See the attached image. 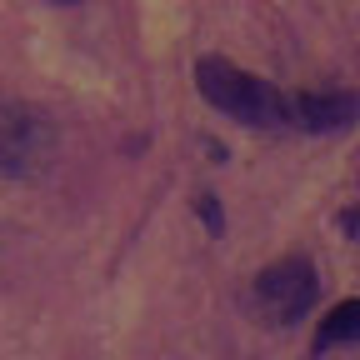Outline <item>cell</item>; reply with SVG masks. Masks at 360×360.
<instances>
[{"label": "cell", "instance_id": "1", "mask_svg": "<svg viewBox=\"0 0 360 360\" xmlns=\"http://www.w3.org/2000/svg\"><path fill=\"white\" fill-rule=\"evenodd\" d=\"M195 85H200V96L215 110L236 115L245 125H281L290 115V101L285 96H276L260 75H245V70H236L231 60H220V56L195 60Z\"/></svg>", "mask_w": 360, "mask_h": 360}, {"label": "cell", "instance_id": "7", "mask_svg": "<svg viewBox=\"0 0 360 360\" xmlns=\"http://www.w3.org/2000/svg\"><path fill=\"white\" fill-rule=\"evenodd\" d=\"M56 6H75V0H56Z\"/></svg>", "mask_w": 360, "mask_h": 360}, {"label": "cell", "instance_id": "3", "mask_svg": "<svg viewBox=\"0 0 360 360\" xmlns=\"http://www.w3.org/2000/svg\"><path fill=\"white\" fill-rule=\"evenodd\" d=\"M255 300H260V310L270 315V321H281V326L300 321V315L310 310V300H315V270H310V260L305 255H285L281 265L260 270Z\"/></svg>", "mask_w": 360, "mask_h": 360}, {"label": "cell", "instance_id": "4", "mask_svg": "<svg viewBox=\"0 0 360 360\" xmlns=\"http://www.w3.org/2000/svg\"><path fill=\"white\" fill-rule=\"evenodd\" d=\"M290 120L300 130H345L350 120H360V101L355 96H295L290 101Z\"/></svg>", "mask_w": 360, "mask_h": 360}, {"label": "cell", "instance_id": "2", "mask_svg": "<svg viewBox=\"0 0 360 360\" xmlns=\"http://www.w3.org/2000/svg\"><path fill=\"white\" fill-rule=\"evenodd\" d=\"M56 160V120L30 101L0 96V175H40Z\"/></svg>", "mask_w": 360, "mask_h": 360}, {"label": "cell", "instance_id": "5", "mask_svg": "<svg viewBox=\"0 0 360 360\" xmlns=\"http://www.w3.org/2000/svg\"><path fill=\"white\" fill-rule=\"evenodd\" d=\"M360 340V300H340L326 321H321V335H315V350L326 345H350Z\"/></svg>", "mask_w": 360, "mask_h": 360}, {"label": "cell", "instance_id": "6", "mask_svg": "<svg viewBox=\"0 0 360 360\" xmlns=\"http://www.w3.org/2000/svg\"><path fill=\"white\" fill-rule=\"evenodd\" d=\"M200 215L210 225V236H220V210H215V195H200Z\"/></svg>", "mask_w": 360, "mask_h": 360}]
</instances>
